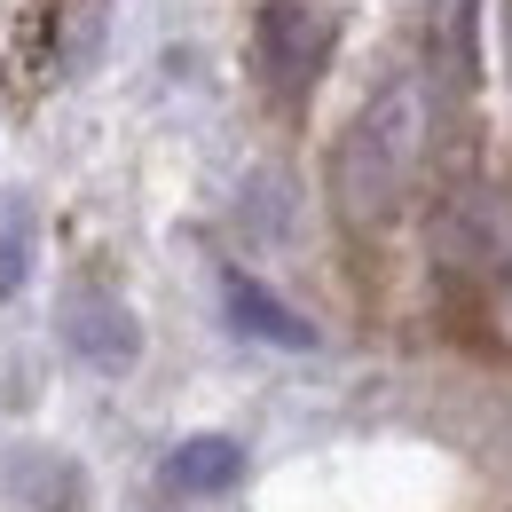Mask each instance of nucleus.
<instances>
[{"mask_svg": "<svg viewBox=\"0 0 512 512\" xmlns=\"http://www.w3.org/2000/svg\"><path fill=\"white\" fill-rule=\"evenodd\" d=\"M473 16H481V0H434V48H442L449 79H473Z\"/></svg>", "mask_w": 512, "mask_h": 512, "instance_id": "obj_7", "label": "nucleus"}, {"mask_svg": "<svg viewBox=\"0 0 512 512\" xmlns=\"http://www.w3.org/2000/svg\"><path fill=\"white\" fill-rule=\"evenodd\" d=\"M64 339L79 363H95V371H134V355H142V323L111 300V292H71L64 300Z\"/></svg>", "mask_w": 512, "mask_h": 512, "instance_id": "obj_3", "label": "nucleus"}, {"mask_svg": "<svg viewBox=\"0 0 512 512\" xmlns=\"http://www.w3.org/2000/svg\"><path fill=\"white\" fill-rule=\"evenodd\" d=\"M221 308H229V323L245 331V339H260V347H316V323L292 316L268 284H253V276H229L221 284Z\"/></svg>", "mask_w": 512, "mask_h": 512, "instance_id": "obj_4", "label": "nucleus"}, {"mask_svg": "<svg viewBox=\"0 0 512 512\" xmlns=\"http://www.w3.org/2000/svg\"><path fill=\"white\" fill-rule=\"evenodd\" d=\"M426 158V87L418 79H386L379 95L355 111V127L331 150V197L347 221H386Z\"/></svg>", "mask_w": 512, "mask_h": 512, "instance_id": "obj_1", "label": "nucleus"}, {"mask_svg": "<svg viewBox=\"0 0 512 512\" xmlns=\"http://www.w3.org/2000/svg\"><path fill=\"white\" fill-rule=\"evenodd\" d=\"M237 473H245V449L229 434H190L166 457V489H182V497H221V489H237Z\"/></svg>", "mask_w": 512, "mask_h": 512, "instance_id": "obj_5", "label": "nucleus"}, {"mask_svg": "<svg viewBox=\"0 0 512 512\" xmlns=\"http://www.w3.org/2000/svg\"><path fill=\"white\" fill-rule=\"evenodd\" d=\"M24 276H32V205L0 197V300H16Z\"/></svg>", "mask_w": 512, "mask_h": 512, "instance_id": "obj_6", "label": "nucleus"}, {"mask_svg": "<svg viewBox=\"0 0 512 512\" xmlns=\"http://www.w3.org/2000/svg\"><path fill=\"white\" fill-rule=\"evenodd\" d=\"M331 16H323L316 0H268L260 8V71L284 87V95H308L331 64Z\"/></svg>", "mask_w": 512, "mask_h": 512, "instance_id": "obj_2", "label": "nucleus"}]
</instances>
